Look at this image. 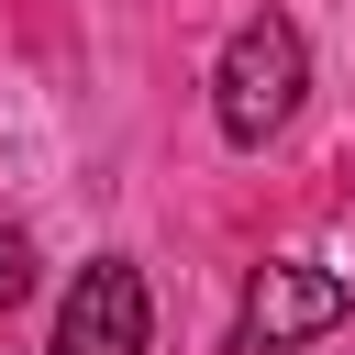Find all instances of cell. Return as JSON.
<instances>
[{"mask_svg":"<svg viewBox=\"0 0 355 355\" xmlns=\"http://www.w3.org/2000/svg\"><path fill=\"white\" fill-rule=\"evenodd\" d=\"M22 288H33V244H22V233H0V311H11Z\"/></svg>","mask_w":355,"mask_h":355,"instance_id":"277c9868","label":"cell"},{"mask_svg":"<svg viewBox=\"0 0 355 355\" xmlns=\"http://www.w3.org/2000/svg\"><path fill=\"white\" fill-rule=\"evenodd\" d=\"M344 322V277L333 266H255V288H244V322H233V355H288V344H311V333H333Z\"/></svg>","mask_w":355,"mask_h":355,"instance_id":"7a4b0ae2","label":"cell"},{"mask_svg":"<svg viewBox=\"0 0 355 355\" xmlns=\"http://www.w3.org/2000/svg\"><path fill=\"white\" fill-rule=\"evenodd\" d=\"M300 89H311V44H300V22L255 11V22L222 44V67H211V111H222V144H266V133H288Z\"/></svg>","mask_w":355,"mask_h":355,"instance_id":"6da1fadb","label":"cell"},{"mask_svg":"<svg viewBox=\"0 0 355 355\" xmlns=\"http://www.w3.org/2000/svg\"><path fill=\"white\" fill-rule=\"evenodd\" d=\"M144 333H155V311H144V277L122 255H100L55 311V355H144Z\"/></svg>","mask_w":355,"mask_h":355,"instance_id":"3957f363","label":"cell"}]
</instances>
